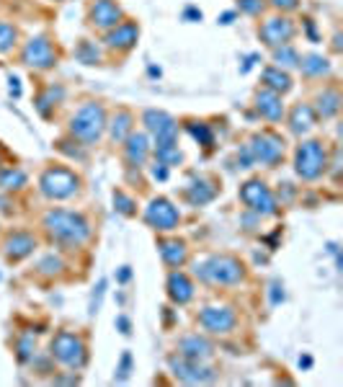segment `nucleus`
Instances as JSON below:
<instances>
[{
	"label": "nucleus",
	"mask_w": 343,
	"mask_h": 387,
	"mask_svg": "<svg viewBox=\"0 0 343 387\" xmlns=\"http://www.w3.org/2000/svg\"><path fill=\"white\" fill-rule=\"evenodd\" d=\"M44 233L47 237L62 248H80L91 237V222L86 215L73 209H49L44 215Z\"/></svg>",
	"instance_id": "1"
},
{
	"label": "nucleus",
	"mask_w": 343,
	"mask_h": 387,
	"mask_svg": "<svg viewBox=\"0 0 343 387\" xmlns=\"http://www.w3.org/2000/svg\"><path fill=\"white\" fill-rule=\"evenodd\" d=\"M106 121H108L106 108L101 106L98 101H86V104L70 117V134H73L83 148L96 145V142L101 140V134L106 132Z\"/></svg>",
	"instance_id": "2"
},
{
	"label": "nucleus",
	"mask_w": 343,
	"mask_h": 387,
	"mask_svg": "<svg viewBox=\"0 0 343 387\" xmlns=\"http://www.w3.org/2000/svg\"><path fill=\"white\" fill-rule=\"evenodd\" d=\"M196 277L202 281H206V284L230 287V284H240V281L246 279V269H243V263L235 256L215 253V256H209L202 263H196Z\"/></svg>",
	"instance_id": "3"
},
{
	"label": "nucleus",
	"mask_w": 343,
	"mask_h": 387,
	"mask_svg": "<svg viewBox=\"0 0 343 387\" xmlns=\"http://www.w3.org/2000/svg\"><path fill=\"white\" fill-rule=\"evenodd\" d=\"M294 171L302 181H315L328 171V150L320 140L302 142L294 150Z\"/></svg>",
	"instance_id": "4"
},
{
	"label": "nucleus",
	"mask_w": 343,
	"mask_h": 387,
	"mask_svg": "<svg viewBox=\"0 0 343 387\" xmlns=\"http://www.w3.org/2000/svg\"><path fill=\"white\" fill-rule=\"evenodd\" d=\"M39 191L47 199H70L80 191V176L62 165H49L39 178Z\"/></svg>",
	"instance_id": "5"
},
{
	"label": "nucleus",
	"mask_w": 343,
	"mask_h": 387,
	"mask_svg": "<svg viewBox=\"0 0 343 387\" xmlns=\"http://www.w3.org/2000/svg\"><path fill=\"white\" fill-rule=\"evenodd\" d=\"M49 354L52 359H57L60 364H64L67 369H83L88 364V346L80 336L70 333V331H60L52 338L49 346Z\"/></svg>",
	"instance_id": "6"
},
{
	"label": "nucleus",
	"mask_w": 343,
	"mask_h": 387,
	"mask_svg": "<svg viewBox=\"0 0 343 387\" xmlns=\"http://www.w3.org/2000/svg\"><path fill=\"white\" fill-rule=\"evenodd\" d=\"M142 124L147 127V132H152L155 137V150H165V148H178L176 137H178V124L171 114L158 111V108H147L142 114Z\"/></svg>",
	"instance_id": "7"
},
{
	"label": "nucleus",
	"mask_w": 343,
	"mask_h": 387,
	"mask_svg": "<svg viewBox=\"0 0 343 387\" xmlns=\"http://www.w3.org/2000/svg\"><path fill=\"white\" fill-rule=\"evenodd\" d=\"M240 199H243V204L258 217H271L279 212L271 189H268L263 181H258V178H250V181H246L240 186Z\"/></svg>",
	"instance_id": "8"
},
{
	"label": "nucleus",
	"mask_w": 343,
	"mask_h": 387,
	"mask_svg": "<svg viewBox=\"0 0 343 387\" xmlns=\"http://www.w3.org/2000/svg\"><path fill=\"white\" fill-rule=\"evenodd\" d=\"M248 150L253 155V161L266 165V168H274L279 165L281 158H284V140H281L276 132H258L250 137L248 142Z\"/></svg>",
	"instance_id": "9"
},
{
	"label": "nucleus",
	"mask_w": 343,
	"mask_h": 387,
	"mask_svg": "<svg viewBox=\"0 0 343 387\" xmlns=\"http://www.w3.org/2000/svg\"><path fill=\"white\" fill-rule=\"evenodd\" d=\"M21 62L26 67H34V70H52L57 64V49L47 36H32L23 44Z\"/></svg>",
	"instance_id": "10"
},
{
	"label": "nucleus",
	"mask_w": 343,
	"mask_h": 387,
	"mask_svg": "<svg viewBox=\"0 0 343 387\" xmlns=\"http://www.w3.org/2000/svg\"><path fill=\"white\" fill-rule=\"evenodd\" d=\"M171 372L176 375V379H181L186 385H204V382H212L215 379V369L212 366H204V362H193L186 356H171L168 359Z\"/></svg>",
	"instance_id": "11"
},
{
	"label": "nucleus",
	"mask_w": 343,
	"mask_h": 387,
	"mask_svg": "<svg viewBox=\"0 0 343 387\" xmlns=\"http://www.w3.org/2000/svg\"><path fill=\"white\" fill-rule=\"evenodd\" d=\"M145 222L152 227V230H161V233H171L178 227L181 222V215H178V209L173 207V202H168L165 196H158V199H152L147 209H145Z\"/></svg>",
	"instance_id": "12"
},
{
	"label": "nucleus",
	"mask_w": 343,
	"mask_h": 387,
	"mask_svg": "<svg viewBox=\"0 0 343 387\" xmlns=\"http://www.w3.org/2000/svg\"><path fill=\"white\" fill-rule=\"evenodd\" d=\"M297 34V26L292 19L287 16H274V19H266V21L258 26V36L266 47H281V44H289Z\"/></svg>",
	"instance_id": "13"
},
{
	"label": "nucleus",
	"mask_w": 343,
	"mask_h": 387,
	"mask_svg": "<svg viewBox=\"0 0 343 387\" xmlns=\"http://www.w3.org/2000/svg\"><path fill=\"white\" fill-rule=\"evenodd\" d=\"M199 325H202L206 333L215 336H227L230 331H235L237 325V315L233 307H204L199 312Z\"/></svg>",
	"instance_id": "14"
},
{
	"label": "nucleus",
	"mask_w": 343,
	"mask_h": 387,
	"mask_svg": "<svg viewBox=\"0 0 343 387\" xmlns=\"http://www.w3.org/2000/svg\"><path fill=\"white\" fill-rule=\"evenodd\" d=\"M124 21V11L117 0H93L88 8V23L98 32H108Z\"/></svg>",
	"instance_id": "15"
},
{
	"label": "nucleus",
	"mask_w": 343,
	"mask_h": 387,
	"mask_svg": "<svg viewBox=\"0 0 343 387\" xmlns=\"http://www.w3.org/2000/svg\"><path fill=\"white\" fill-rule=\"evenodd\" d=\"M140 39V26L134 21H121L117 23L114 29H108L106 36H104V44L114 52H129Z\"/></svg>",
	"instance_id": "16"
},
{
	"label": "nucleus",
	"mask_w": 343,
	"mask_h": 387,
	"mask_svg": "<svg viewBox=\"0 0 343 387\" xmlns=\"http://www.w3.org/2000/svg\"><path fill=\"white\" fill-rule=\"evenodd\" d=\"M150 140L142 132H129L124 140V161L129 163V168H142L147 158H150Z\"/></svg>",
	"instance_id": "17"
},
{
	"label": "nucleus",
	"mask_w": 343,
	"mask_h": 387,
	"mask_svg": "<svg viewBox=\"0 0 343 387\" xmlns=\"http://www.w3.org/2000/svg\"><path fill=\"white\" fill-rule=\"evenodd\" d=\"M215 196H217V186L212 183V178H204V176H193L191 181L183 186V199L191 207L209 204Z\"/></svg>",
	"instance_id": "18"
},
{
	"label": "nucleus",
	"mask_w": 343,
	"mask_h": 387,
	"mask_svg": "<svg viewBox=\"0 0 343 387\" xmlns=\"http://www.w3.org/2000/svg\"><path fill=\"white\" fill-rule=\"evenodd\" d=\"M256 111L261 114V119H266L271 124H276L284 119V101H281L279 93H274V91H258L256 93Z\"/></svg>",
	"instance_id": "19"
},
{
	"label": "nucleus",
	"mask_w": 343,
	"mask_h": 387,
	"mask_svg": "<svg viewBox=\"0 0 343 387\" xmlns=\"http://www.w3.org/2000/svg\"><path fill=\"white\" fill-rule=\"evenodd\" d=\"M178 354L186 356V359H193V362H206L209 356L215 354V346L209 344L204 336L191 333V336H183L178 341Z\"/></svg>",
	"instance_id": "20"
},
{
	"label": "nucleus",
	"mask_w": 343,
	"mask_h": 387,
	"mask_svg": "<svg viewBox=\"0 0 343 387\" xmlns=\"http://www.w3.org/2000/svg\"><path fill=\"white\" fill-rule=\"evenodd\" d=\"M168 297H171L176 305H186V302L193 300V281L183 274V271L173 269L168 274Z\"/></svg>",
	"instance_id": "21"
},
{
	"label": "nucleus",
	"mask_w": 343,
	"mask_h": 387,
	"mask_svg": "<svg viewBox=\"0 0 343 387\" xmlns=\"http://www.w3.org/2000/svg\"><path fill=\"white\" fill-rule=\"evenodd\" d=\"M34 248H36V240H34L29 233H11L5 237V258L8 261H23L26 256H32Z\"/></svg>",
	"instance_id": "22"
},
{
	"label": "nucleus",
	"mask_w": 343,
	"mask_h": 387,
	"mask_svg": "<svg viewBox=\"0 0 343 387\" xmlns=\"http://www.w3.org/2000/svg\"><path fill=\"white\" fill-rule=\"evenodd\" d=\"M315 121H318V114H315V108L310 104H297V106L289 111V132L292 134H307L312 127H315Z\"/></svg>",
	"instance_id": "23"
},
{
	"label": "nucleus",
	"mask_w": 343,
	"mask_h": 387,
	"mask_svg": "<svg viewBox=\"0 0 343 387\" xmlns=\"http://www.w3.org/2000/svg\"><path fill=\"white\" fill-rule=\"evenodd\" d=\"M158 250H161V258L165 266L171 269H181L189 258V250H186V243L178 240V237H171V240H161L158 243Z\"/></svg>",
	"instance_id": "24"
},
{
	"label": "nucleus",
	"mask_w": 343,
	"mask_h": 387,
	"mask_svg": "<svg viewBox=\"0 0 343 387\" xmlns=\"http://www.w3.org/2000/svg\"><path fill=\"white\" fill-rule=\"evenodd\" d=\"M261 83H263V88H268V91H274V93H279V96H284V93H289L292 88H294V83H292V78L287 70H281V67H266L263 73H261Z\"/></svg>",
	"instance_id": "25"
},
{
	"label": "nucleus",
	"mask_w": 343,
	"mask_h": 387,
	"mask_svg": "<svg viewBox=\"0 0 343 387\" xmlns=\"http://www.w3.org/2000/svg\"><path fill=\"white\" fill-rule=\"evenodd\" d=\"M315 114L322 119H333L338 111H341V93L338 91H333V88H325L322 93H318L315 98Z\"/></svg>",
	"instance_id": "26"
},
{
	"label": "nucleus",
	"mask_w": 343,
	"mask_h": 387,
	"mask_svg": "<svg viewBox=\"0 0 343 387\" xmlns=\"http://www.w3.org/2000/svg\"><path fill=\"white\" fill-rule=\"evenodd\" d=\"M132 124H134V117L129 114L127 108H119L117 114L106 121V129H108V134H111V140L114 142L127 140V134L132 132Z\"/></svg>",
	"instance_id": "27"
},
{
	"label": "nucleus",
	"mask_w": 343,
	"mask_h": 387,
	"mask_svg": "<svg viewBox=\"0 0 343 387\" xmlns=\"http://www.w3.org/2000/svg\"><path fill=\"white\" fill-rule=\"evenodd\" d=\"M62 98H64V88L62 86H49L47 91H42V93L36 96V111H39L44 119H49V117H52L54 106H57Z\"/></svg>",
	"instance_id": "28"
},
{
	"label": "nucleus",
	"mask_w": 343,
	"mask_h": 387,
	"mask_svg": "<svg viewBox=\"0 0 343 387\" xmlns=\"http://www.w3.org/2000/svg\"><path fill=\"white\" fill-rule=\"evenodd\" d=\"M300 70L305 78H322L331 73V62L320 54H307V57H300Z\"/></svg>",
	"instance_id": "29"
},
{
	"label": "nucleus",
	"mask_w": 343,
	"mask_h": 387,
	"mask_svg": "<svg viewBox=\"0 0 343 387\" xmlns=\"http://www.w3.org/2000/svg\"><path fill=\"white\" fill-rule=\"evenodd\" d=\"M23 186H26V173L21 168H13V165L0 168V189L3 191H19Z\"/></svg>",
	"instance_id": "30"
},
{
	"label": "nucleus",
	"mask_w": 343,
	"mask_h": 387,
	"mask_svg": "<svg viewBox=\"0 0 343 387\" xmlns=\"http://www.w3.org/2000/svg\"><path fill=\"white\" fill-rule=\"evenodd\" d=\"M274 62L281 70H294L300 67V52L292 47V44H281V47H274Z\"/></svg>",
	"instance_id": "31"
},
{
	"label": "nucleus",
	"mask_w": 343,
	"mask_h": 387,
	"mask_svg": "<svg viewBox=\"0 0 343 387\" xmlns=\"http://www.w3.org/2000/svg\"><path fill=\"white\" fill-rule=\"evenodd\" d=\"M186 132H189L202 148H206V150L215 148V132H212L209 124H204V121H189V124H186Z\"/></svg>",
	"instance_id": "32"
},
{
	"label": "nucleus",
	"mask_w": 343,
	"mask_h": 387,
	"mask_svg": "<svg viewBox=\"0 0 343 387\" xmlns=\"http://www.w3.org/2000/svg\"><path fill=\"white\" fill-rule=\"evenodd\" d=\"M75 57L83 64H98V62H101V49H98L96 42H91V39H83V42L75 47Z\"/></svg>",
	"instance_id": "33"
},
{
	"label": "nucleus",
	"mask_w": 343,
	"mask_h": 387,
	"mask_svg": "<svg viewBox=\"0 0 343 387\" xmlns=\"http://www.w3.org/2000/svg\"><path fill=\"white\" fill-rule=\"evenodd\" d=\"M16 44H19V32H16V26H13V23L0 21V52L3 54L13 52Z\"/></svg>",
	"instance_id": "34"
},
{
	"label": "nucleus",
	"mask_w": 343,
	"mask_h": 387,
	"mask_svg": "<svg viewBox=\"0 0 343 387\" xmlns=\"http://www.w3.org/2000/svg\"><path fill=\"white\" fill-rule=\"evenodd\" d=\"M16 356H19V362H21V364L34 362V356H36V344H34L32 336L19 338V344H16Z\"/></svg>",
	"instance_id": "35"
},
{
	"label": "nucleus",
	"mask_w": 343,
	"mask_h": 387,
	"mask_svg": "<svg viewBox=\"0 0 343 387\" xmlns=\"http://www.w3.org/2000/svg\"><path fill=\"white\" fill-rule=\"evenodd\" d=\"M62 269H64V263L60 256H44L42 261H39V266H36V274H42V277H57Z\"/></svg>",
	"instance_id": "36"
},
{
	"label": "nucleus",
	"mask_w": 343,
	"mask_h": 387,
	"mask_svg": "<svg viewBox=\"0 0 343 387\" xmlns=\"http://www.w3.org/2000/svg\"><path fill=\"white\" fill-rule=\"evenodd\" d=\"M155 158H158V163L173 168V165H181L183 163V152L178 148H165V150H155Z\"/></svg>",
	"instance_id": "37"
},
{
	"label": "nucleus",
	"mask_w": 343,
	"mask_h": 387,
	"mask_svg": "<svg viewBox=\"0 0 343 387\" xmlns=\"http://www.w3.org/2000/svg\"><path fill=\"white\" fill-rule=\"evenodd\" d=\"M114 207H117V212H121L124 217H132L137 209H134V199L124 191H114Z\"/></svg>",
	"instance_id": "38"
},
{
	"label": "nucleus",
	"mask_w": 343,
	"mask_h": 387,
	"mask_svg": "<svg viewBox=\"0 0 343 387\" xmlns=\"http://www.w3.org/2000/svg\"><path fill=\"white\" fill-rule=\"evenodd\" d=\"M129 375H132V354L129 351H124L121 354V359H119V366H117V382H127Z\"/></svg>",
	"instance_id": "39"
},
{
	"label": "nucleus",
	"mask_w": 343,
	"mask_h": 387,
	"mask_svg": "<svg viewBox=\"0 0 343 387\" xmlns=\"http://www.w3.org/2000/svg\"><path fill=\"white\" fill-rule=\"evenodd\" d=\"M104 294H106V279H101L93 287V297H91V315H96L98 310H101V302H104Z\"/></svg>",
	"instance_id": "40"
},
{
	"label": "nucleus",
	"mask_w": 343,
	"mask_h": 387,
	"mask_svg": "<svg viewBox=\"0 0 343 387\" xmlns=\"http://www.w3.org/2000/svg\"><path fill=\"white\" fill-rule=\"evenodd\" d=\"M263 0H237V8L243 13H248V16H261L263 13Z\"/></svg>",
	"instance_id": "41"
},
{
	"label": "nucleus",
	"mask_w": 343,
	"mask_h": 387,
	"mask_svg": "<svg viewBox=\"0 0 343 387\" xmlns=\"http://www.w3.org/2000/svg\"><path fill=\"white\" fill-rule=\"evenodd\" d=\"M237 163H240V168H253L256 165V161H253V155H250V150H248V145H243L240 150H237Z\"/></svg>",
	"instance_id": "42"
},
{
	"label": "nucleus",
	"mask_w": 343,
	"mask_h": 387,
	"mask_svg": "<svg viewBox=\"0 0 343 387\" xmlns=\"http://www.w3.org/2000/svg\"><path fill=\"white\" fill-rule=\"evenodd\" d=\"M57 148H60V152H64V155H70V158H75V161H83V158H86V152L80 150V148H67V142L64 140H60L57 142Z\"/></svg>",
	"instance_id": "43"
},
{
	"label": "nucleus",
	"mask_w": 343,
	"mask_h": 387,
	"mask_svg": "<svg viewBox=\"0 0 343 387\" xmlns=\"http://www.w3.org/2000/svg\"><path fill=\"white\" fill-rule=\"evenodd\" d=\"M276 11H297L300 8V0H268Z\"/></svg>",
	"instance_id": "44"
},
{
	"label": "nucleus",
	"mask_w": 343,
	"mask_h": 387,
	"mask_svg": "<svg viewBox=\"0 0 343 387\" xmlns=\"http://www.w3.org/2000/svg\"><path fill=\"white\" fill-rule=\"evenodd\" d=\"M268 297H271V305L284 302V287H281L279 281H271V292H268Z\"/></svg>",
	"instance_id": "45"
},
{
	"label": "nucleus",
	"mask_w": 343,
	"mask_h": 387,
	"mask_svg": "<svg viewBox=\"0 0 343 387\" xmlns=\"http://www.w3.org/2000/svg\"><path fill=\"white\" fill-rule=\"evenodd\" d=\"M302 29H305V34L310 36V42H320V36H318V29H315V21H312V19H305V21H302Z\"/></svg>",
	"instance_id": "46"
},
{
	"label": "nucleus",
	"mask_w": 343,
	"mask_h": 387,
	"mask_svg": "<svg viewBox=\"0 0 343 387\" xmlns=\"http://www.w3.org/2000/svg\"><path fill=\"white\" fill-rule=\"evenodd\" d=\"M258 60H261V54H248L246 60H243V64H240V75H246V73H250V70H253V64L258 62Z\"/></svg>",
	"instance_id": "47"
},
{
	"label": "nucleus",
	"mask_w": 343,
	"mask_h": 387,
	"mask_svg": "<svg viewBox=\"0 0 343 387\" xmlns=\"http://www.w3.org/2000/svg\"><path fill=\"white\" fill-rule=\"evenodd\" d=\"M183 21H202V11L193 8V5H186L183 8Z\"/></svg>",
	"instance_id": "48"
},
{
	"label": "nucleus",
	"mask_w": 343,
	"mask_h": 387,
	"mask_svg": "<svg viewBox=\"0 0 343 387\" xmlns=\"http://www.w3.org/2000/svg\"><path fill=\"white\" fill-rule=\"evenodd\" d=\"M152 178H155V181H165V178H168V165L155 163V165H152Z\"/></svg>",
	"instance_id": "49"
},
{
	"label": "nucleus",
	"mask_w": 343,
	"mask_h": 387,
	"mask_svg": "<svg viewBox=\"0 0 343 387\" xmlns=\"http://www.w3.org/2000/svg\"><path fill=\"white\" fill-rule=\"evenodd\" d=\"M117 328H119V333H124V336L132 333V322H129L127 315H119V318H117Z\"/></svg>",
	"instance_id": "50"
},
{
	"label": "nucleus",
	"mask_w": 343,
	"mask_h": 387,
	"mask_svg": "<svg viewBox=\"0 0 343 387\" xmlns=\"http://www.w3.org/2000/svg\"><path fill=\"white\" fill-rule=\"evenodd\" d=\"M117 279H119V284H127V281L132 279V269H129V266H121L117 274Z\"/></svg>",
	"instance_id": "51"
},
{
	"label": "nucleus",
	"mask_w": 343,
	"mask_h": 387,
	"mask_svg": "<svg viewBox=\"0 0 343 387\" xmlns=\"http://www.w3.org/2000/svg\"><path fill=\"white\" fill-rule=\"evenodd\" d=\"M233 21H235V13H233V11H227V13H222V16H220V23H222V26H230Z\"/></svg>",
	"instance_id": "52"
},
{
	"label": "nucleus",
	"mask_w": 343,
	"mask_h": 387,
	"mask_svg": "<svg viewBox=\"0 0 343 387\" xmlns=\"http://www.w3.org/2000/svg\"><path fill=\"white\" fill-rule=\"evenodd\" d=\"M19 83H21V80H19V78H11V93L16 98L21 96V86H19Z\"/></svg>",
	"instance_id": "53"
},
{
	"label": "nucleus",
	"mask_w": 343,
	"mask_h": 387,
	"mask_svg": "<svg viewBox=\"0 0 343 387\" xmlns=\"http://www.w3.org/2000/svg\"><path fill=\"white\" fill-rule=\"evenodd\" d=\"M300 366H302V369H310V366H312V356H307V354L300 356Z\"/></svg>",
	"instance_id": "54"
},
{
	"label": "nucleus",
	"mask_w": 343,
	"mask_h": 387,
	"mask_svg": "<svg viewBox=\"0 0 343 387\" xmlns=\"http://www.w3.org/2000/svg\"><path fill=\"white\" fill-rule=\"evenodd\" d=\"M147 73H150L152 78H161V67H150V70H147Z\"/></svg>",
	"instance_id": "55"
},
{
	"label": "nucleus",
	"mask_w": 343,
	"mask_h": 387,
	"mask_svg": "<svg viewBox=\"0 0 343 387\" xmlns=\"http://www.w3.org/2000/svg\"><path fill=\"white\" fill-rule=\"evenodd\" d=\"M0 158H3V152H0ZM0 165H3V163H0Z\"/></svg>",
	"instance_id": "56"
}]
</instances>
